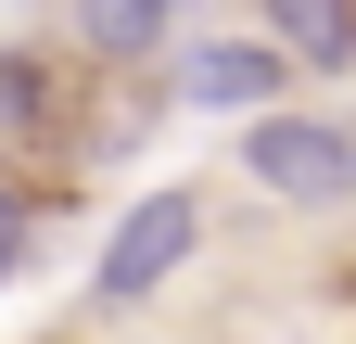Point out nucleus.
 Wrapping results in <instances>:
<instances>
[{
    "label": "nucleus",
    "instance_id": "f03ea898",
    "mask_svg": "<svg viewBox=\"0 0 356 344\" xmlns=\"http://www.w3.org/2000/svg\"><path fill=\"white\" fill-rule=\"evenodd\" d=\"M191 255H204V191L165 179V191H140V204L102 230V255H89V306H153Z\"/></svg>",
    "mask_w": 356,
    "mask_h": 344
},
{
    "label": "nucleus",
    "instance_id": "6e6552de",
    "mask_svg": "<svg viewBox=\"0 0 356 344\" xmlns=\"http://www.w3.org/2000/svg\"><path fill=\"white\" fill-rule=\"evenodd\" d=\"M13 13H64V0H13Z\"/></svg>",
    "mask_w": 356,
    "mask_h": 344
},
{
    "label": "nucleus",
    "instance_id": "423d86ee",
    "mask_svg": "<svg viewBox=\"0 0 356 344\" xmlns=\"http://www.w3.org/2000/svg\"><path fill=\"white\" fill-rule=\"evenodd\" d=\"M51 115H64L51 52H0V153H38V141H51Z\"/></svg>",
    "mask_w": 356,
    "mask_h": 344
},
{
    "label": "nucleus",
    "instance_id": "7ed1b4c3",
    "mask_svg": "<svg viewBox=\"0 0 356 344\" xmlns=\"http://www.w3.org/2000/svg\"><path fill=\"white\" fill-rule=\"evenodd\" d=\"M165 102H191V115H267V102H293V52L267 26L165 38Z\"/></svg>",
    "mask_w": 356,
    "mask_h": 344
},
{
    "label": "nucleus",
    "instance_id": "20e7f679",
    "mask_svg": "<svg viewBox=\"0 0 356 344\" xmlns=\"http://www.w3.org/2000/svg\"><path fill=\"white\" fill-rule=\"evenodd\" d=\"M178 13H191V0H64L76 52L102 64V77H140V64H165V38H178Z\"/></svg>",
    "mask_w": 356,
    "mask_h": 344
},
{
    "label": "nucleus",
    "instance_id": "f257e3e1",
    "mask_svg": "<svg viewBox=\"0 0 356 344\" xmlns=\"http://www.w3.org/2000/svg\"><path fill=\"white\" fill-rule=\"evenodd\" d=\"M242 179L305 204V217H331V204H356V115H318V102H267L242 115Z\"/></svg>",
    "mask_w": 356,
    "mask_h": 344
},
{
    "label": "nucleus",
    "instance_id": "39448f33",
    "mask_svg": "<svg viewBox=\"0 0 356 344\" xmlns=\"http://www.w3.org/2000/svg\"><path fill=\"white\" fill-rule=\"evenodd\" d=\"M254 26L293 52V77H356V0H254Z\"/></svg>",
    "mask_w": 356,
    "mask_h": 344
},
{
    "label": "nucleus",
    "instance_id": "0eeeda50",
    "mask_svg": "<svg viewBox=\"0 0 356 344\" xmlns=\"http://www.w3.org/2000/svg\"><path fill=\"white\" fill-rule=\"evenodd\" d=\"M26 281V230H0V293H13Z\"/></svg>",
    "mask_w": 356,
    "mask_h": 344
}]
</instances>
